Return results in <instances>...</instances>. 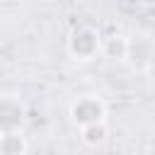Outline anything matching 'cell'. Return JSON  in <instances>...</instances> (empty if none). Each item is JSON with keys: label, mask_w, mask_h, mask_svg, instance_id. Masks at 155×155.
Returning <instances> with one entry per match:
<instances>
[{"label": "cell", "mask_w": 155, "mask_h": 155, "mask_svg": "<svg viewBox=\"0 0 155 155\" xmlns=\"http://www.w3.org/2000/svg\"><path fill=\"white\" fill-rule=\"evenodd\" d=\"M70 119L78 128L107 121V104L97 94H80L70 104Z\"/></svg>", "instance_id": "cell-1"}, {"label": "cell", "mask_w": 155, "mask_h": 155, "mask_svg": "<svg viewBox=\"0 0 155 155\" xmlns=\"http://www.w3.org/2000/svg\"><path fill=\"white\" fill-rule=\"evenodd\" d=\"M24 121H27V104L22 102V97L15 92H2L0 94V133L22 131Z\"/></svg>", "instance_id": "cell-2"}, {"label": "cell", "mask_w": 155, "mask_h": 155, "mask_svg": "<svg viewBox=\"0 0 155 155\" xmlns=\"http://www.w3.org/2000/svg\"><path fill=\"white\" fill-rule=\"evenodd\" d=\"M68 51L75 61H92L102 51V39L92 27H80L68 39Z\"/></svg>", "instance_id": "cell-3"}, {"label": "cell", "mask_w": 155, "mask_h": 155, "mask_svg": "<svg viewBox=\"0 0 155 155\" xmlns=\"http://www.w3.org/2000/svg\"><path fill=\"white\" fill-rule=\"evenodd\" d=\"M102 53H104L107 58L124 61V58H128V53H131V41H128L126 36H121V34H114V36H109V39H102Z\"/></svg>", "instance_id": "cell-4"}, {"label": "cell", "mask_w": 155, "mask_h": 155, "mask_svg": "<svg viewBox=\"0 0 155 155\" xmlns=\"http://www.w3.org/2000/svg\"><path fill=\"white\" fill-rule=\"evenodd\" d=\"M24 153H27V138L22 131L0 133V155H24Z\"/></svg>", "instance_id": "cell-5"}, {"label": "cell", "mask_w": 155, "mask_h": 155, "mask_svg": "<svg viewBox=\"0 0 155 155\" xmlns=\"http://www.w3.org/2000/svg\"><path fill=\"white\" fill-rule=\"evenodd\" d=\"M107 136H109L107 121H102V124H92V126H85V128H80V140H82L85 145H90V148H97V145H102V143L107 140Z\"/></svg>", "instance_id": "cell-6"}, {"label": "cell", "mask_w": 155, "mask_h": 155, "mask_svg": "<svg viewBox=\"0 0 155 155\" xmlns=\"http://www.w3.org/2000/svg\"><path fill=\"white\" fill-rule=\"evenodd\" d=\"M145 70H148V75H150V78L155 80V53H153V58H150V61L145 63Z\"/></svg>", "instance_id": "cell-7"}, {"label": "cell", "mask_w": 155, "mask_h": 155, "mask_svg": "<svg viewBox=\"0 0 155 155\" xmlns=\"http://www.w3.org/2000/svg\"><path fill=\"white\" fill-rule=\"evenodd\" d=\"M148 155H155V145H153V148H150V150H148Z\"/></svg>", "instance_id": "cell-8"}]
</instances>
